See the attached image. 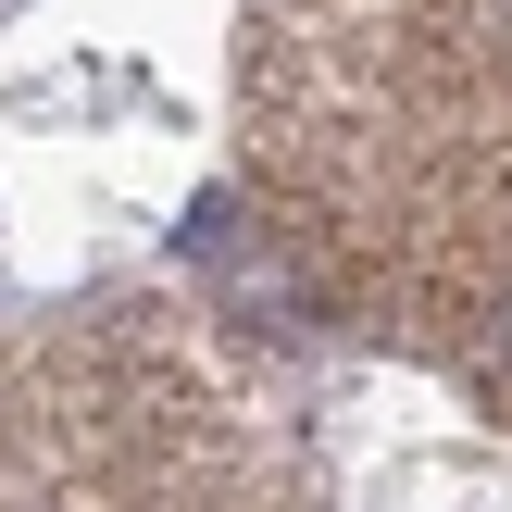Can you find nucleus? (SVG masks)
<instances>
[{"label":"nucleus","instance_id":"f257e3e1","mask_svg":"<svg viewBox=\"0 0 512 512\" xmlns=\"http://www.w3.org/2000/svg\"><path fill=\"white\" fill-rule=\"evenodd\" d=\"M488 338H500V363H512V300H500V325H488Z\"/></svg>","mask_w":512,"mask_h":512}]
</instances>
